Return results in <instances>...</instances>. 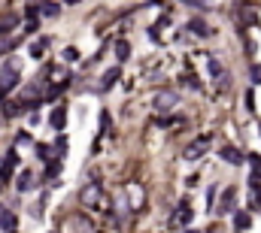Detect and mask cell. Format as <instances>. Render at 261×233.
Returning a JSON list of instances; mask_svg holds the SVG:
<instances>
[{
	"label": "cell",
	"mask_w": 261,
	"mask_h": 233,
	"mask_svg": "<svg viewBox=\"0 0 261 233\" xmlns=\"http://www.w3.org/2000/svg\"><path fill=\"white\" fill-rule=\"evenodd\" d=\"M219 154H222V161H228V164H240V161H243V154H240L234 145H222Z\"/></svg>",
	"instance_id": "obj_4"
},
{
	"label": "cell",
	"mask_w": 261,
	"mask_h": 233,
	"mask_svg": "<svg viewBox=\"0 0 261 233\" xmlns=\"http://www.w3.org/2000/svg\"><path fill=\"white\" fill-rule=\"evenodd\" d=\"M128 55H131L128 40H119V43H116V58H119V64H122V61H128Z\"/></svg>",
	"instance_id": "obj_12"
},
{
	"label": "cell",
	"mask_w": 261,
	"mask_h": 233,
	"mask_svg": "<svg viewBox=\"0 0 261 233\" xmlns=\"http://www.w3.org/2000/svg\"><path fill=\"white\" fill-rule=\"evenodd\" d=\"M0 227H3L6 233H12V227H15V215H12V212H0Z\"/></svg>",
	"instance_id": "obj_15"
},
{
	"label": "cell",
	"mask_w": 261,
	"mask_h": 233,
	"mask_svg": "<svg viewBox=\"0 0 261 233\" xmlns=\"http://www.w3.org/2000/svg\"><path fill=\"white\" fill-rule=\"evenodd\" d=\"M207 145H210V136H201L195 145H189V148H185V158H189V161H195V158H201V154L207 151Z\"/></svg>",
	"instance_id": "obj_2"
},
{
	"label": "cell",
	"mask_w": 261,
	"mask_h": 233,
	"mask_svg": "<svg viewBox=\"0 0 261 233\" xmlns=\"http://www.w3.org/2000/svg\"><path fill=\"white\" fill-rule=\"evenodd\" d=\"M33 139H30V133H18V145H30Z\"/></svg>",
	"instance_id": "obj_23"
},
{
	"label": "cell",
	"mask_w": 261,
	"mask_h": 233,
	"mask_svg": "<svg viewBox=\"0 0 261 233\" xmlns=\"http://www.w3.org/2000/svg\"><path fill=\"white\" fill-rule=\"evenodd\" d=\"M234 197H237V191H234V188H228L225 194H222V203H219V212H222V215L234 209Z\"/></svg>",
	"instance_id": "obj_5"
},
{
	"label": "cell",
	"mask_w": 261,
	"mask_h": 233,
	"mask_svg": "<svg viewBox=\"0 0 261 233\" xmlns=\"http://www.w3.org/2000/svg\"><path fill=\"white\" fill-rule=\"evenodd\" d=\"M49 124H52L55 130H61V127L67 124V109H55V112L49 115Z\"/></svg>",
	"instance_id": "obj_7"
},
{
	"label": "cell",
	"mask_w": 261,
	"mask_h": 233,
	"mask_svg": "<svg viewBox=\"0 0 261 233\" xmlns=\"http://www.w3.org/2000/svg\"><path fill=\"white\" fill-rule=\"evenodd\" d=\"M30 182H33V176H30V170H24V173L15 179V188H18V191H30V188H33Z\"/></svg>",
	"instance_id": "obj_9"
},
{
	"label": "cell",
	"mask_w": 261,
	"mask_h": 233,
	"mask_svg": "<svg viewBox=\"0 0 261 233\" xmlns=\"http://www.w3.org/2000/svg\"><path fill=\"white\" fill-rule=\"evenodd\" d=\"M189 27H192V30H195V33H201V36H207V33H210V27H207V24H204V21H201V18H195V21H192V24H189Z\"/></svg>",
	"instance_id": "obj_18"
},
{
	"label": "cell",
	"mask_w": 261,
	"mask_h": 233,
	"mask_svg": "<svg viewBox=\"0 0 261 233\" xmlns=\"http://www.w3.org/2000/svg\"><path fill=\"white\" fill-rule=\"evenodd\" d=\"M97 197H100V188H97V185H88V188L82 191V203H88V206H91Z\"/></svg>",
	"instance_id": "obj_8"
},
{
	"label": "cell",
	"mask_w": 261,
	"mask_h": 233,
	"mask_svg": "<svg viewBox=\"0 0 261 233\" xmlns=\"http://www.w3.org/2000/svg\"><path fill=\"white\" fill-rule=\"evenodd\" d=\"M58 170H61V167H58V161H55V164L46 167V176H58Z\"/></svg>",
	"instance_id": "obj_24"
},
{
	"label": "cell",
	"mask_w": 261,
	"mask_h": 233,
	"mask_svg": "<svg viewBox=\"0 0 261 233\" xmlns=\"http://www.w3.org/2000/svg\"><path fill=\"white\" fill-rule=\"evenodd\" d=\"M189 218H192V209H189V203H182V206H179V212L173 215V224H185Z\"/></svg>",
	"instance_id": "obj_11"
},
{
	"label": "cell",
	"mask_w": 261,
	"mask_h": 233,
	"mask_svg": "<svg viewBox=\"0 0 261 233\" xmlns=\"http://www.w3.org/2000/svg\"><path fill=\"white\" fill-rule=\"evenodd\" d=\"M36 15H40V3H27V6H24V18L33 24V18H36Z\"/></svg>",
	"instance_id": "obj_17"
},
{
	"label": "cell",
	"mask_w": 261,
	"mask_h": 233,
	"mask_svg": "<svg viewBox=\"0 0 261 233\" xmlns=\"http://www.w3.org/2000/svg\"><path fill=\"white\" fill-rule=\"evenodd\" d=\"M58 12H61L58 3H40V15H46V18H55Z\"/></svg>",
	"instance_id": "obj_16"
},
{
	"label": "cell",
	"mask_w": 261,
	"mask_h": 233,
	"mask_svg": "<svg viewBox=\"0 0 261 233\" xmlns=\"http://www.w3.org/2000/svg\"><path fill=\"white\" fill-rule=\"evenodd\" d=\"M249 76H252V82H261V67H258V64H252Z\"/></svg>",
	"instance_id": "obj_21"
},
{
	"label": "cell",
	"mask_w": 261,
	"mask_h": 233,
	"mask_svg": "<svg viewBox=\"0 0 261 233\" xmlns=\"http://www.w3.org/2000/svg\"><path fill=\"white\" fill-rule=\"evenodd\" d=\"M249 224H252V215H249V212H237V215H234V227H237V230H246Z\"/></svg>",
	"instance_id": "obj_13"
},
{
	"label": "cell",
	"mask_w": 261,
	"mask_h": 233,
	"mask_svg": "<svg viewBox=\"0 0 261 233\" xmlns=\"http://www.w3.org/2000/svg\"><path fill=\"white\" fill-rule=\"evenodd\" d=\"M176 103H179V97H176L173 91H161V94L155 97V109H158V112H167V109H173Z\"/></svg>",
	"instance_id": "obj_1"
},
{
	"label": "cell",
	"mask_w": 261,
	"mask_h": 233,
	"mask_svg": "<svg viewBox=\"0 0 261 233\" xmlns=\"http://www.w3.org/2000/svg\"><path fill=\"white\" fill-rule=\"evenodd\" d=\"M15 164H18V154H15V151H9V154H6V161H3V170H0V179H3V182L9 179V173H12V167H15Z\"/></svg>",
	"instance_id": "obj_6"
},
{
	"label": "cell",
	"mask_w": 261,
	"mask_h": 233,
	"mask_svg": "<svg viewBox=\"0 0 261 233\" xmlns=\"http://www.w3.org/2000/svg\"><path fill=\"white\" fill-rule=\"evenodd\" d=\"M43 46H46V40L36 43V46H30V58H43Z\"/></svg>",
	"instance_id": "obj_19"
},
{
	"label": "cell",
	"mask_w": 261,
	"mask_h": 233,
	"mask_svg": "<svg viewBox=\"0 0 261 233\" xmlns=\"http://www.w3.org/2000/svg\"><path fill=\"white\" fill-rule=\"evenodd\" d=\"M18 24V15H12V12H6L3 18H0V33H6V30H12Z\"/></svg>",
	"instance_id": "obj_10"
},
{
	"label": "cell",
	"mask_w": 261,
	"mask_h": 233,
	"mask_svg": "<svg viewBox=\"0 0 261 233\" xmlns=\"http://www.w3.org/2000/svg\"><path fill=\"white\" fill-rule=\"evenodd\" d=\"M18 46V40L15 36H0V55H6V52H12Z\"/></svg>",
	"instance_id": "obj_14"
},
{
	"label": "cell",
	"mask_w": 261,
	"mask_h": 233,
	"mask_svg": "<svg viewBox=\"0 0 261 233\" xmlns=\"http://www.w3.org/2000/svg\"><path fill=\"white\" fill-rule=\"evenodd\" d=\"M64 58H67V61H76V58H79V52L70 46V49H64Z\"/></svg>",
	"instance_id": "obj_22"
},
{
	"label": "cell",
	"mask_w": 261,
	"mask_h": 233,
	"mask_svg": "<svg viewBox=\"0 0 261 233\" xmlns=\"http://www.w3.org/2000/svg\"><path fill=\"white\" fill-rule=\"evenodd\" d=\"M210 73H213V76H222V64H219L216 58H210Z\"/></svg>",
	"instance_id": "obj_20"
},
{
	"label": "cell",
	"mask_w": 261,
	"mask_h": 233,
	"mask_svg": "<svg viewBox=\"0 0 261 233\" xmlns=\"http://www.w3.org/2000/svg\"><path fill=\"white\" fill-rule=\"evenodd\" d=\"M119 76H122V67L106 70V73H103V79H100V88H103V91H109V88H113V85L119 82Z\"/></svg>",
	"instance_id": "obj_3"
}]
</instances>
